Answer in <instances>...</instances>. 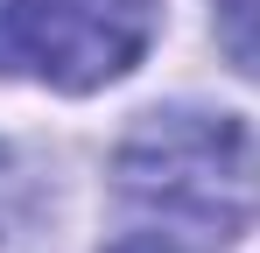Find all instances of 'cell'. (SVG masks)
<instances>
[{"label": "cell", "instance_id": "cell-1", "mask_svg": "<svg viewBox=\"0 0 260 253\" xmlns=\"http://www.w3.org/2000/svg\"><path fill=\"white\" fill-rule=\"evenodd\" d=\"M113 183L155 225L239 239L260 218V141L246 134V120L211 106H155L120 141Z\"/></svg>", "mask_w": 260, "mask_h": 253}, {"label": "cell", "instance_id": "cell-2", "mask_svg": "<svg viewBox=\"0 0 260 253\" xmlns=\"http://www.w3.org/2000/svg\"><path fill=\"white\" fill-rule=\"evenodd\" d=\"M162 0H0V78L99 91L155 42Z\"/></svg>", "mask_w": 260, "mask_h": 253}, {"label": "cell", "instance_id": "cell-3", "mask_svg": "<svg viewBox=\"0 0 260 253\" xmlns=\"http://www.w3.org/2000/svg\"><path fill=\"white\" fill-rule=\"evenodd\" d=\"M211 28H218V49H225L246 78H260V0H218Z\"/></svg>", "mask_w": 260, "mask_h": 253}, {"label": "cell", "instance_id": "cell-4", "mask_svg": "<svg viewBox=\"0 0 260 253\" xmlns=\"http://www.w3.org/2000/svg\"><path fill=\"white\" fill-rule=\"evenodd\" d=\"M106 253H197L183 232H127L120 246H106Z\"/></svg>", "mask_w": 260, "mask_h": 253}]
</instances>
